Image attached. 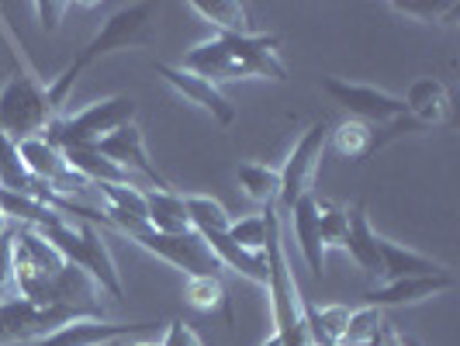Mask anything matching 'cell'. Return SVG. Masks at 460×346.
<instances>
[{
	"instance_id": "obj_1",
	"label": "cell",
	"mask_w": 460,
	"mask_h": 346,
	"mask_svg": "<svg viewBox=\"0 0 460 346\" xmlns=\"http://www.w3.org/2000/svg\"><path fill=\"white\" fill-rule=\"evenodd\" d=\"M184 69L205 76L211 84L226 80H288V67L280 59V39L270 31L246 35H215L184 56Z\"/></svg>"
},
{
	"instance_id": "obj_2",
	"label": "cell",
	"mask_w": 460,
	"mask_h": 346,
	"mask_svg": "<svg viewBox=\"0 0 460 346\" xmlns=\"http://www.w3.org/2000/svg\"><path fill=\"white\" fill-rule=\"evenodd\" d=\"M59 118L49 97V84L14 46L11 31L0 24V132L14 142L42 136Z\"/></svg>"
},
{
	"instance_id": "obj_3",
	"label": "cell",
	"mask_w": 460,
	"mask_h": 346,
	"mask_svg": "<svg viewBox=\"0 0 460 346\" xmlns=\"http://www.w3.org/2000/svg\"><path fill=\"white\" fill-rule=\"evenodd\" d=\"M46 243H52L63 260H69L73 267H80L84 274L91 277L93 284L104 291V298L121 301L125 298V288H121V274H118V263L104 235L97 226L91 222H80V218H63L56 226H46V229H35Z\"/></svg>"
},
{
	"instance_id": "obj_4",
	"label": "cell",
	"mask_w": 460,
	"mask_h": 346,
	"mask_svg": "<svg viewBox=\"0 0 460 346\" xmlns=\"http://www.w3.org/2000/svg\"><path fill=\"white\" fill-rule=\"evenodd\" d=\"M156 18H160V7L149 4V0H138V4H121L118 11H111L104 24L91 35V42L80 49V56L66 67V73L76 80L87 67H93L97 59L104 56H115V52H128V49H153L156 46Z\"/></svg>"
},
{
	"instance_id": "obj_5",
	"label": "cell",
	"mask_w": 460,
	"mask_h": 346,
	"mask_svg": "<svg viewBox=\"0 0 460 346\" xmlns=\"http://www.w3.org/2000/svg\"><path fill=\"white\" fill-rule=\"evenodd\" d=\"M323 91L349 111V118L370 125L374 132H385L381 142L392 136H402V132H419L409 115H405V104L402 97H394L388 91H377L370 84H353L346 76H323Z\"/></svg>"
},
{
	"instance_id": "obj_6",
	"label": "cell",
	"mask_w": 460,
	"mask_h": 346,
	"mask_svg": "<svg viewBox=\"0 0 460 346\" xmlns=\"http://www.w3.org/2000/svg\"><path fill=\"white\" fill-rule=\"evenodd\" d=\"M136 111H138L136 97L115 93V97L93 101V104H87V108L76 111V115H69V118L59 115L42 136H46L56 149H80V146L93 149L101 138H108L115 129L136 121Z\"/></svg>"
},
{
	"instance_id": "obj_7",
	"label": "cell",
	"mask_w": 460,
	"mask_h": 346,
	"mask_svg": "<svg viewBox=\"0 0 460 346\" xmlns=\"http://www.w3.org/2000/svg\"><path fill=\"white\" fill-rule=\"evenodd\" d=\"M69 260L46 243L35 229H22L14 226V277H18V298L31 301V305H52V288L59 274L66 271Z\"/></svg>"
},
{
	"instance_id": "obj_8",
	"label": "cell",
	"mask_w": 460,
	"mask_h": 346,
	"mask_svg": "<svg viewBox=\"0 0 460 346\" xmlns=\"http://www.w3.org/2000/svg\"><path fill=\"white\" fill-rule=\"evenodd\" d=\"M136 246H142L146 253H153L156 260L177 267L187 277H222V263L211 253L205 239L198 232H181V235H163V232L142 229L136 235H128Z\"/></svg>"
},
{
	"instance_id": "obj_9",
	"label": "cell",
	"mask_w": 460,
	"mask_h": 346,
	"mask_svg": "<svg viewBox=\"0 0 460 346\" xmlns=\"http://www.w3.org/2000/svg\"><path fill=\"white\" fill-rule=\"evenodd\" d=\"M325 146H329V125L315 121V125H308L301 132L295 149L288 153V160L280 166V194H277V205L284 208V211H291V205L298 198L312 194V184H315V173H319Z\"/></svg>"
},
{
	"instance_id": "obj_10",
	"label": "cell",
	"mask_w": 460,
	"mask_h": 346,
	"mask_svg": "<svg viewBox=\"0 0 460 346\" xmlns=\"http://www.w3.org/2000/svg\"><path fill=\"white\" fill-rule=\"evenodd\" d=\"M73 319H84V315L80 312H69V308L31 305V301L24 298L0 301V346L35 343V340H42L52 329L73 323Z\"/></svg>"
},
{
	"instance_id": "obj_11",
	"label": "cell",
	"mask_w": 460,
	"mask_h": 346,
	"mask_svg": "<svg viewBox=\"0 0 460 346\" xmlns=\"http://www.w3.org/2000/svg\"><path fill=\"white\" fill-rule=\"evenodd\" d=\"M18 156H22L28 177L42 181V184L59 194V198H73V194H84L87 191V181L80 173H73L63 160V149H56L46 136H31L18 142Z\"/></svg>"
},
{
	"instance_id": "obj_12",
	"label": "cell",
	"mask_w": 460,
	"mask_h": 346,
	"mask_svg": "<svg viewBox=\"0 0 460 346\" xmlns=\"http://www.w3.org/2000/svg\"><path fill=\"white\" fill-rule=\"evenodd\" d=\"M153 69L184 97L187 104H194V108H201L205 115H211L215 125L229 129L232 121H235V104L222 93L218 84H211V80H205V76H198V73H190V69H184V67H173V63H153Z\"/></svg>"
},
{
	"instance_id": "obj_13",
	"label": "cell",
	"mask_w": 460,
	"mask_h": 346,
	"mask_svg": "<svg viewBox=\"0 0 460 346\" xmlns=\"http://www.w3.org/2000/svg\"><path fill=\"white\" fill-rule=\"evenodd\" d=\"M93 149H97L101 156H108L111 163H118V166H121L128 177H132V173H142V177L156 187V191H166V187H170V181L163 177L160 166L149 160L146 136H142V129H138L136 121H128V125L115 129L108 138H101Z\"/></svg>"
},
{
	"instance_id": "obj_14",
	"label": "cell",
	"mask_w": 460,
	"mask_h": 346,
	"mask_svg": "<svg viewBox=\"0 0 460 346\" xmlns=\"http://www.w3.org/2000/svg\"><path fill=\"white\" fill-rule=\"evenodd\" d=\"M156 323H108V319H73V323L52 329L49 336L35 340L31 346H108V343H125L138 333L153 329Z\"/></svg>"
},
{
	"instance_id": "obj_15",
	"label": "cell",
	"mask_w": 460,
	"mask_h": 346,
	"mask_svg": "<svg viewBox=\"0 0 460 346\" xmlns=\"http://www.w3.org/2000/svg\"><path fill=\"white\" fill-rule=\"evenodd\" d=\"M405 115L415 129H443L454 121V97L450 87L437 76H419L409 93L402 97Z\"/></svg>"
},
{
	"instance_id": "obj_16",
	"label": "cell",
	"mask_w": 460,
	"mask_h": 346,
	"mask_svg": "<svg viewBox=\"0 0 460 346\" xmlns=\"http://www.w3.org/2000/svg\"><path fill=\"white\" fill-rule=\"evenodd\" d=\"M454 288H457V277L454 274L402 277V280H388V284H381V288L367 291L364 301H367L370 308L388 312V308H402V305H419V301L439 298V295H447V291H454Z\"/></svg>"
},
{
	"instance_id": "obj_17",
	"label": "cell",
	"mask_w": 460,
	"mask_h": 346,
	"mask_svg": "<svg viewBox=\"0 0 460 346\" xmlns=\"http://www.w3.org/2000/svg\"><path fill=\"white\" fill-rule=\"evenodd\" d=\"M291 229L298 239V250L308 263L312 277H323L325 267V243H323V226H319V198L315 194H305L291 205Z\"/></svg>"
},
{
	"instance_id": "obj_18",
	"label": "cell",
	"mask_w": 460,
	"mask_h": 346,
	"mask_svg": "<svg viewBox=\"0 0 460 346\" xmlns=\"http://www.w3.org/2000/svg\"><path fill=\"white\" fill-rule=\"evenodd\" d=\"M377 253H381V277H385V284H388V280H402V277L450 274L447 263L419 253V250H409V246H402V243H392V239H385V235H377Z\"/></svg>"
},
{
	"instance_id": "obj_19",
	"label": "cell",
	"mask_w": 460,
	"mask_h": 346,
	"mask_svg": "<svg viewBox=\"0 0 460 346\" xmlns=\"http://www.w3.org/2000/svg\"><path fill=\"white\" fill-rule=\"evenodd\" d=\"M346 243L343 250L353 256V263L367 277H381V253H377V232L370 229L367 205L357 201L353 208H346Z\"/></svg>"
},
{
	"instance_id": "obj_20",
	"label": "cell",
	"mask_w": 460,
	"mask_h": 346,
	"mask_svg": "<svg viewBox=\"0 0 460 346\" xmlns=\"http://www.w3.org/2000/svg\"><path fill=\"white\" fill-rule=\"evenodd\" d=\"M146 222H149V229L163 232V235L190 232L184 194H177L173 187H166V191H156V187L146 191Z\"/></svg>"
},
{
	"instance_id": "obj_21",
	"label": "cell",
	"mask_w": 460,
	"mask_h": 346,
	"mask_svg": "<svg viewBox=\"0 0 460 346\" xmlns=\"http://www.w3.org/2000/svg\"><path fill=\"white\" fill-rule=\"evenodd\" d=\"M201 239L211 246V253L218 256L222 271H235L239 277L253 280L256 288H267V284H270V271H267V260H263V253L253 256V253H246V250H239V246L232 243L226 232H211V235H201Z\"/></svg>"
},
{
	"instance_id": "obj_22",
	"label": "cell",
	"mask_w": 460,
	"mask_h": 346,
	"mask_svg": "<svg viewBox=\"0 0 460 346\" xmlns=\"http://www.w3.org/2000/svg\"><path fill=\"white\" fill-rule=\"evenodd\" d=\"M190 11L201 22L211 24L218 35H246V31H253L246 4H239V0H190Z\"/></svg>"
},
{
	"instance_id": "obj_23",
	"label": "cell",
	"mask_w": 460,
	"mask_h": 346,
	"mask_svg": "<svg viewBox=\"0 0 460 346\" xmlns=\"http://www.w3.org/2000/svg\"><path fill=\"white\" fill-rule=\"evenodd\" d=\"M349 308L346 305H308L305 301V325L315 346H340L343 343Z\"/></svg>"
},
{
	"instance_id": "obj_24",
	"label": "cell",
	"mask_w": 460,
	"mask_h": 346,
	"mask_svg": "<svg viewBox=\"0 0 460 346\" xmlns=\"http://www.w3.org/2000/svg\"><path fill=\"white\" fill-rule=\"evenodd\" d=\"M329 142L343 160H367L370 153L381 146L377 132L364 121H357V118H346L336 129H329Z\"/></svg>"
},
{
	"instance_id": "obj_25",
	"label": "cell",
	"mask_w": 460,
	"mask_h": 346,
	"mask_svg": "<svg viewBox=\"0 0 460 346\" xmlns=\"http://www.w3.org/2000/svg\"><path fill=\"white\" fill-rule=\"evenodd\" d=\"M184 298L190 308H198V312H205V315H226V323L232 325V301H229V291H226V284H222V277H187L184 284Z\"/></svg>"
},
{
	"instance_id": "obj_26",
	"label": "cell",
	"mask_w": 460,
	"mask_h": 346,
	"mask_svg": "<svg viewBox=\"0 0 460 346\" xmlns=\"http://www.w3.org/2000/svg\"><path fill=\"white\" fill-rule=\"evenodd\" d=\"M388 7L402 18L415 24H429V28H447L460 14L457 0H392Z\"/></svg>"
},
{
	"instance_id": "obj_27",
	"label": "cell",
	"mask_w": 460,
	"mask_h": 346,
	"mask_svg": "<svg viewBox=\"0 0 460 346\" xmlns=\"http://www.w3.org/2000/svg\"><path fill=\"white\" fill-rule=\"evenodd\" d=\"M239 187L253 198L256 205H277V194H280V170L267 166V163H243L239 173H235Z\"/></svg>"
},
{
	"instance_id": "obj_28",
	"label": "cell",
	"mask_w": 460,
	"mask_h": 346,
	"mask_svg": "<svg viewBox=\"0 0 460 346\" xmlns=\"http://www.w3.org/2000/svg\"><path fill=\"white\" fill-rule=\"evenodd\" d=\"M187 218H190V229L198 235H211V232H229V211L222 201H215L211 194H184Z\"/></svg>"
},
{
	"instance_id": "obj_29",
	"label": "cell",
	"mask_w": 460,
	"mask_h": 346,
	"mask_svg": "<svg viewBox=\"0 0 460 346\" xmlns=\"http://www.w3.org/2000/svg\"><path fill=\"white\" fill-rule=\"evenodd\" d=\"M388 323V315L381 312V308H357V312H349V323H346V333H343V343L340 346H367L374 340V333L381 329V325Z\"/></svg>"
},
{
	"instance_id": "obj_30",
	"label": "cell",
	"mask_w": 460,
	"mask_h": 346,
	"mask_svg": "<svg viewBox=\"0 0 460 346\" xmlns=\"http://www.w3.org/2000/svg\"><path fill=\"white\" fill-rule=\"evenodd\" d=\"M226 235H229L239 250L260 256L263 246H267V218H263V215H246V218H239V222H229V232H226Z\"/></svg>"
},
{
	"instance_id": "obj_31",
	"label": "cell",
	"mask_w": 460,
	"mask_h": 346,
	"mask_svg": "<svg viewBox=\"0 0 460 346\" xmlns=\"http://www.w3.org/2000/svg\"><path fill=\"white\" fill-rule=\"evenodd\" d=\"M319 226H323V243L325 246H336L343 250L346 243V208L332 205L329 198H319Z\"/></svg>"
},
{
	"instance_id": "obj_32",
	"label": "cell",
	"mask_w": 460,
	"mask_h": 346,
	"mask_svg": "<svg viewBox=\"0 0 460 346\" xmlns=\"http://www.w3.org/2000/svg\"><path fill=\"white\" fill-rule=\"evenodd\" d=\"M18 298V277H14V226L0 232V301Z\"/></svg>"
},
{
	"instance_id": "obj_33",
	"label": "cell",
	"mask_w": 460,
	"mask_h": 346,
	"mask_svg": "<svg viewBox=\"0 0 460 346\" xmlns=\"http://www.w3.org/2000/svg\"><path fill=\"white\" fill-rule=\"evenodd\" d=\"M160 346H205V343H201V336H198L184 319H173V323L166 325Z\"/></svg>"
},
{
	"instance_id": "obj_34",
	"label": "cell",
	"mask_w": 460,
	"mask_h": 346,
	"mask_svg": "<svg viewBox=\"0 0 460 346\" xmlns=\"http://www.w3.org/2000/svg\"><path fill=\"white\" fill-rule=\"evenodd\" d=\"M69 4H35V14H39V24L46 28V31H59V24L66 18Z\"/></svg>"
},
{
	"instance_id": "obj_35",
	"label": "cell",
	"mask_w": 460,
	"mask_h": 346,
	"mask_svg": "<svg viewBox=\"0 0 460 346\" xmlns=\"http://www.w3.org/2000/svg\"><path fill=\"white\" fill-rule=\"evenodd\" d=\"M367 346H415V343H412V340H405V336H402L392 323H385L377 333H374V340H370Z\"/></svg>"
},
{
	"instance_id": "obj_36",
	"label": "cell",
	"mask_w": 460,
	"mask_h": 346,
	"mask_svg": "<svg viewBox=\"0 0 460 346\" xmlns=\"http://www.w3.org/2000/svg\"><path fill=\"white\" fill-rule=\"evenodd\" d=\"M125 346H160V343H146V340H128Z\"/></svg>"
},
{
	"instance_id": "obj_37",
	"label": "cell",
	"mask_w": 460,
	"mask_h": 346,
	"mask_svg": "<svg viewBox=\"0 0 460 346\" xmlns=\"http://www.w3.org/2000/svg\"><path fill=\"white\" fill-rule=\"evenodd\" d=\"M7 229V218H4V208H0V232Z\"/></svg>"
},
{
	"instance_id": "obj_38",
	"label": "cell",
	"mask_w": 460,
	"mask_h": 346,
	"mask_svg": "<svg viewBox=\"0 0 460 346\" xmlns=\"http://www.w3.org/2000/svg\"><path fill=\"white\" fill-rule=\"evenodd\" d=\"M263 346H280V340H277V336H270V340H267Z\"/></svg>"
}]
</instances>
